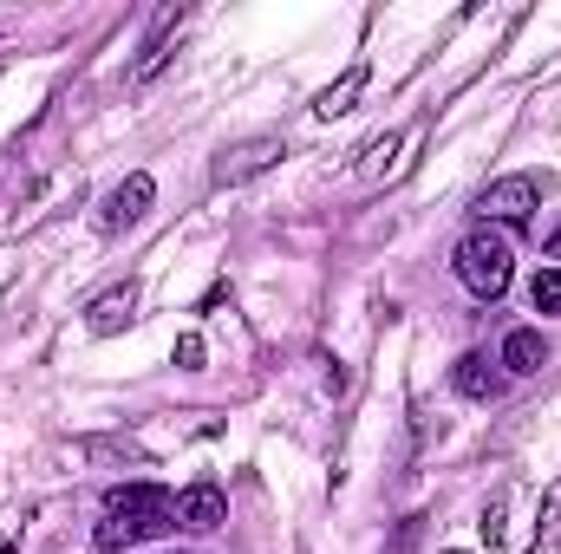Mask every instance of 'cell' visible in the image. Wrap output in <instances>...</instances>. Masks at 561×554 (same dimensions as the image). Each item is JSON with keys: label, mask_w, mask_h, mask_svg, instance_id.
Listing matches in <instances>:
<instances>
[{"label": "cell", "mask_w": 561, "mask_h": 554, "mask_svg": "<svg viewBox=\"0 0 561 554\" xmlns=\"http://www.w3.org/2000/svg\"><path fill=\"white\" fill-rule=\"evenodd\" d=\"M457 275H463L470 293H483V300L510 293V280H516V249H510V235H496L490 222L470 229V235L457 242Z\"/></svg>", "instance_id": "cell-1"}, {"label": "cell", "mask_w": 561, "mask_h": 554, "mask_svg": "<svg viewBox=\"0 0 561 554\" xmlns=\"http://www.w3.org/2000/svg\"><path fill=\"white\" fill-rule=\"evenodd\" d=\"M170 529H176V496L157 489V496L138 503V509H105L99 549H138V542H157V535H170Z\"/></svg>", "instance_id": "cell-2"}, {"label": "cell", "mask_w": 561, "mask_h": 554, "mask_svg": "<svg viewBox=\"0 0 561 554\" xmlns=\"http://www.w3.org/2000/svg\"><path fill=\"white\" fill-rule=\"evenodd\" d=\"M549 196V176H536V170H516V176H496L483 196H477V209H483V222H529V209Z\"/></svg>", "instance_id": "cell-3"}, {"label": "cell", "mask_w": 561, "mask_h": 554, "mask_svg": "<svg viewBox=\"0 0 561 554\" xmlns=\"http://www.w3.org/2000/svg\"><path fill=\"white\" fill-rule=\"evenodd\" d=\"M280 157H287V143H280V138H249V143H229V150L216 157V183H222V189H236V183H249V176L275 170Z\"/></svg>", "instance_id": "cell-4"}, {"label": "cell", "mask_w": 561, "mask_h": 554, "mask_svg": "<svg viewBox=\"0 0 561 554\" xmlns=\"http://www.w3.org/2000/svg\"><path fill=\"white\" fill-rule=\"evenodd\" d=\"M150 203H157V183L138 170V176H125V183L105 196V209H99V229H105V235L131 229V222H144V209H150Z\"/></svg>", "instance_id": "cell-5"}, {"label": "cell", "mask_w": 561, "mask_h": 554, "mask_svg": "<svg viewBox=\"0 0 561 554\" xmlns=\"http://www.w3.org/2000/svg\"><path fill=\"white\" fill-rule=\"evenodd\" d=\"M176 522H183V529H196V535H209V529H222V522H229V496H222L216 483H190V489L176 496Z\"/></svg>", "instance_id": "cell-6"}, {"label": "cell", "mask_w": 561, "mask_h": 554, "mask_svg": "<svg viewBox=\"0 0 561 554\" xmlns=\"http://www.w3.org/2000/svg\"><path fill=\"white\" fill-rule=\"evenodd\" d=\"M450 385H457L463 399H477V405H483V399H496V392H503V372H496L483 353H463V359L450 366Z\"/></svg>", "instance_id": "cell-7"}, {"label": "cell", "mask_w": 561, "mask_h": 554, "mask_svg": "<svg viewBox=\"0 0 561 554\" xmlns=\"http://www.w3.org/2000/svg\"><path fill=\"white\" fill-rule=\"evenodd\" d=\"M366 79H373L366 66H346V72H340V79H333V85H327V92L313 99V112H320V118H346V112L359 105V92H366Z\"/></svg>", "instance_id": "cell-8"}, {"label": "cell", "mask_w": 561, "mask_h": 554, "mask_svg": "<svg viewBox=\"0 0 561 554\" xmlns=\"http://www.w3.org/2000/svg\"><path fill=\"white\" fill-rule=\"evenodd\" d=\"M131 307H138V287H112V293L92 300V320H85V326H92V333H118V326L131 320Z\"/></svg>", "instance_id": "cell-9"}, {"label": "cell", "mask_w": 561, "mask_h": 554, "mask_svg": "<svg viewBox=\"0 0 561 554\" xmlns=\"http://www.w3.org/2000/svg\"><path fill=\"white\" fill-rule=\"evenodd\" d=\"M542 359H549V353H542V333H536V326H516V333L503 339V366H510V372H542Z\"/></svg>", "instance_id": "cell-10"}, {"label": "cell", "mask_w": 561, "mask_h": 554, "mask_svg": "<svg viewBox=\"0 0 561 554\" xmlns=\"http://www.w3.org/2000/svg\"><path fill=\"white\" fill-rule=\"evenodd\" d=\"M170 59H176V46H170V39H150V46H144V59L131 66V85H150V79H157Z\"/></svg>", "instance_id": "cell-11"}, {"label": "cell", "mask_w": 561, "mask_h": 554, "mask_svg": "<svg viewBox=\"0 0 561 554\" xmlns=\"http://www.w3.org/2000/svg\"><path fill=\"white\" fill-rule=\"evenodd\" d=\"M529 300H536V313H561V268H542L536 287H529Z\"/></svg>", "instance_id": "cell-12"}, {"label": "cell", "mask_w": 561, "mask_h": 554, "mask_svg": "<svg viewBox=\"0 0 561 554\" xmlns=\"http://www.w3.org/2000/svg\"><path fill=\"white\" fill-rule=\"evenodd\" d=\"M399 143H405V138H379V143H366V150H359V157H366L359 170H366V176H379V170H392V150H399Z\"/></svg>", "instance_id": "cell-13"}, {"label": "cell", "mask_w": 561, "mask_h": 554, "mask_svg": "<svg viewBox=\"0 0 561 554\" xmlns=\"http://www.w3.org/2000/svg\"><path fill=\"white\" fill-rule=\"evenodd\" d=\"M176 366H190V372H196V366H203V339H183V346H176Z\"/></svg>", "instance_id": "cell-14"}, {"label": "cell", "mask_w": 561, "mask_h": 554, "mask_svg": "<svg viewBox=\"0 0 561 554\" xmlns=\"http://www.w3.org/2000/svg\"><path fill=\"white\" fill-rule=\"evenodd\" d=\"M412 542H419V522H405V529H399V542H392V554H412Z\"/></svg>", "instance_id": "cell-15"}, {"label": "cell", "mask_w": 561, "mask_h": 554, "mask_svg": "<svg viewBox=\"0 0 561 554\" xmlns=\"http://www.w3.org/2000/svg\"><path fill=\"white\" fill-rule=\"evenodd\" d=\"M549 255H556V262H561V229H556V242H549Z\"/></svg>", "instance_id": "cell-16"}]
</instances>
